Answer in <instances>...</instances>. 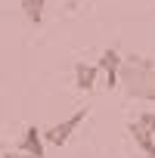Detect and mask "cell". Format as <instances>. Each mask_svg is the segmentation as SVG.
Returning <instances> with one entry per match:
<instances>
[{
	"mask_svg": "<svg viewBox=\"0 0 155 158\" xmlns=\"http://www.w3.org/2000/svg\"><path fill=\"white\" fill-rule=\"evenodd\" d=\"M96 74H99V68L96 65H87V62H74V87L78 90H93V84H96Z\"/></svg>",
	"mask_w": 155,
	"mask_h": 158,
	"instance_id": "5",
	"label": "cell"
},
{
	"mask_svg": "<svg viewBox=\"0 0 155 158\" xmlns=\"http://www.w3.org/2000/svg\"><path fill=\"white\" fill-rule=\"evenodd\" d=\"M130 127H136V130H143V133L155 136V112H140V115H136V121H130Z\"/></svg>",
	"mask_w": 155,
	"mask_h": 158,
	"instance_id": "7",
	"label": "cell"
},
{
	"mask_svg": "<svg viewBox=\"0 0 155 158\" xmlns=\"http://www.w3.org/2000/svg\"><path fill=\"white\" fill-rule=\"evenodd\" d=\"M19 152H28L31 158H44V136H40V130H37L34 124L25 127L22 143H19Z\"/></svg>",
	"mask_w": 155,
	"mask_h": 158,
	"instance_id": "4",
	"label": "cell"
},
{
	"mask_svg": "<svg viewBox=\"0 0 155 158\" xmlns=\"http://www.w3.org/2000/svg\"><path fill=\"white\" fill-rule=\"evenodd\" d=\"M118 87L130 99L155 102V62L146 56H127L118 68Z\"/></svg>",
	"mask_w": 155,
	"mask_h": 158,
	"instance_id": "1",
	"label": "cell"
},
{
	"mask_svg": "<svg viewBox=\"0 0 155 158\" xmlns=\"http://www.w3.org/2000/svg\"><path fill=\"white\" fill-rule=\"evenodd\" d=\"M87 118V109H78L74 115H68L62 124H56V127H50V130H44L40 136H44V143H53V146H62V143H68V136L81 127V121Z\"/></svg>",
	"mask_w": 155,
	"mask_h": 158,
	"instance_id": "2",
	"label": "cell"
},
{
	"mask_svg": "<svg viewBox=\"0 0 155 158\" xmlns=\"http://www.w3.org/2000/svg\"><path fill=\"white\" fill-rule=\"evenodd\" d=\"M0 158H31V155H28V152H19V149H16V152H3Z\"/></svg>",
	"mask_w": 155,
	"mask_h": 158,
	"instance_id": "8",
	"label": "cell"
},
{
	"mask_svg": "<svg viewBox=\"0 0 155 158\" xmlns=\"http://www.w3.org/2000/svg\"><path fill=\"white\" fill-rule=\"evenodd\" d=\"M44 10H47V0H22V13L31 25H40L44 22Z\"/></svg>",
	"mask_w": 155,
	"mask_h": 158,
	"instance_id": "6",
	"label": "cell"
},
{
	"mask_svg": "<svg viewBox=\"0 0 155 158\" xmlns=\"http://www.w3.org/2000/svg\"><path fill=\"white\" fill-rule=\"evenodd\" d=\"M121 53L115 50V47H109V50H103V56H99V62H96V68H103L106 71V87L112 90V87H118V68H121Z\"/></svg>",
	"mask_w": 155,
	"mask_h": 158,
	"instance_id": "3",
	"label": "cell"
}]
</instances>
